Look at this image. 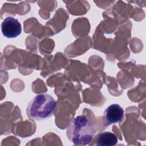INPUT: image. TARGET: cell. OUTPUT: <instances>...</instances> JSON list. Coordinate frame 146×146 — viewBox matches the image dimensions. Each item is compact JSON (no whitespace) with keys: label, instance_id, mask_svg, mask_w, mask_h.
<instances>
[{"label":"cell","instance_id":"2","mask_svg":"<svg viewBox=\"0 0 146 146\" xmlns=\"http://www.w3.org/2000/svg\"><path fill=\"white\" fill-rule=\"evenodd\" d=\"M57 106L55 99L48 94H39L28 103L26 113L33 120H44L52 116Z\"/></svg>","mask_w":146,"mask_h":146},{"label":"cell","instance_id":"5","mask_svg":"<svg viewBox=\"0 0 146 146\" xmlns=\"http://www.w3.org/2000/svg\"><path fill=\"white\" fill-rule=\"evenodd\" d=\"M95 144L98 146H113L117 143L116 136L110 132H103L98 133L95 140Z\"/></svg>","mask_w":146,"mask_h":146},{"label":"cell","instance_id":"4","mask_svg":"<svg viewBox=\"0 0 146 146\" xmlns=\"http://www.w3.org/2000/svg\"><path fill=\"white\" fill-rule=\"evenodd\" d=\"M1 31L5 37L15 38L21 34L22 26L17 19L9 16L5 18L2 22Z\"/></svg>","mask_w":146,"mask_h":146},{"label":"cell","instance_id":"3","mask_svg":"<svg viewBox=\"0 0 146 146\" xmlns=\"http://www.w3.org/2000/svg\"><path fill=\"white\" fill-rule=\"evenodd\" d=\"M123 108L118 104L110 105L103 113V124L107 127L112 124L120 123L124 118Z\"/></svg>","mask_w":146,"mask_h":146},{"label":"cell","instance_id":"1","mask_svg":"<svg viewBox=\"0 0 146 146\" xmlns=\"http://www.w3.org/2000/svg\"><path fill=\"white\" fill-rule=\"evenodd\" d=\"M95 130L88 117L79 115L70 123L66 135L69 140L76 145H88L94 139Z\"/></svg>","mask_w":146,"mask_h":146}]
</instances>
